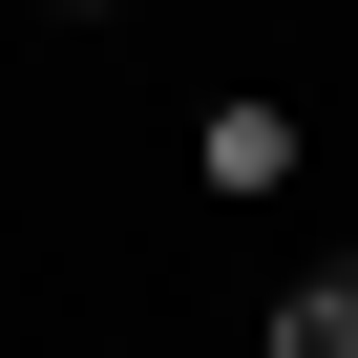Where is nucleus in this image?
<instances>
[{"label":"nucleus","mask_w":358,"mask_h":358,"mask_svg":"<svg viewBox=\"0 0 358 358\" xmlns=\"http://www.w3.org/2000/svg\"><path fill=\"white\" fill-rule=\"evenodd\" d=\"M190 190H232V211H253V190H295V106H253V85H232V106H190Z\"/></svg>","instance_id":"1"},{"label":"nucleus","mask_w":358,"mask_h":358,"mask_svg":"<svg viewBox=\"0 0 358 358\" xmlns=\"http://www.w3.org/2000/svg\"><path fill=\"white\" fill-rule=\"evenodd\" d=\"M253 358H358V253H337V274H295V295L253 316Z\"/></svg>","instance_id":"2"}]
</instances>
